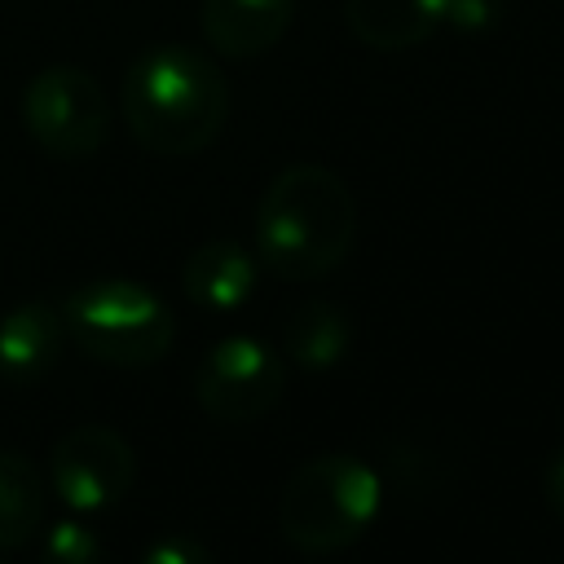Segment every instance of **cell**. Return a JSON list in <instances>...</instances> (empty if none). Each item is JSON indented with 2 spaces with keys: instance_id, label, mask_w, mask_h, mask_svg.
Here are the masks:
<instances>
[{
  "instance_id": "cell-14",
  "label": "cell",
  "mask_w": 564,
  "mask_h": 564,
  "mask_svg": "<svg viewBox=\"0 0 564 564\" xmlns=\"http://www.w3.org/2000/svg\"><path fill=\"white\" fill-rule=\"evenodd\" d=\"M40 560L44 564H101V542L88 524H79L75 516L53 520L40 538Z\"/></svg>"
},
{
  "instance_id": "cell-18",
  "label": "cell",
  "mask_w": 564,
  "mask_h": 564,
  "mask_svg": "<svg viewBox=\"0 0 564 564\" xmlns=\"http://www.w3.org/2000/svg\"><path fill=\"white\" fill-rule=\"evenodd\" d=\"M0 564H4V560H0Z\"/></svg>"
},
{
  "instance_id": "cell-11",
  "label": "cell",
  "mask_w": 564,
  "mask_h": 564,
  "mask_svg": "<svg viewBox=\"0 0 564 564\" xmlns=\"http://www.w3.org/2000/svg\"><path fill=\"white\" fill-rule=\"evenodd\" d=\"M344 18L361 44L397 53L423 44L441 26L445 0H344Z\"/></svg>"
},
{
  "instance_id": "cell-8",
  "label": "cell",
  "mask_w": 564,
  "mask_h": 564,
  "mask_svg": "<svg viewBox=\"0 0 564 564\" xmlns=\"http://www.w3.org/2000/svg\"><path fill=\"white\" fill-rule=\"evenodd\" d=\"M295 18V0H203V35L220 57L269 53Z\"/></svg>"
},
{
  "instance_id": "cell-10",
  "label": "cell",
  "mask_w": 564,
  "mask_h": 564,
  "mask_svg": "<svg viewBox=\"0 0 564 564\" xmlns=\"http://www.w3.org/2000/svg\"><path fill=\"white\" fill-rule=\"evenodd\" d=\"M256 273H260V264H256V256L247 247H238L229 238H212V242H203L185 260L181 286H185V295L198 308H207V313H234V308H242L251 300Z\"/></svg>"
},
{
  "instance_id": "cell-17",
  "label": "cell",
  "mask_w": 564,
  "mask_h": 564,
  "mask_svg": "<svg viewBox=\"0 0 564 564\" xmlns=\"http://www.w3.org/2000/svg\"><path fill=\"white\" fill-rule=\"evenodd\" d=\"M542 494H546V507L564 520V449L546 463V471H542Z\"/></svg>"
},
{
  "instance_id": "cell-5",
  "label": "cell",
  "mask_w": 564,
  "mask_h": 564,
  "mask_svg": "<svg viewBox=\"0 0 564 564\" xmlns=\"http://www.w3.org/2000/svg\"><path fill=\"white\" fill-rule=\"evenodd\" d=\"M110 97L79 66H48L22 93V123L53 159H88L110 137Z\"/></svg>"
},
{
  "instance_id": "cell-4",
  "label": "cell",
  "mask_w": 564,
  "mask_h": 564,
  "mask_svg": "<svg viewBox=\"0 0 564 564\" xmlns=\"http://www.w3.org/2000/svg\"><path fill=\"white\" fill-rule=\"evenodd\" d=\"M57 313H62L70 344L84 357L101 366H119V370H141V366L163 361L176 339L172 308L132 278L84 282L66 295Z\"/></svg>"
},
{
  "instance_id": "cell-9",
  "label": "cell",
  "mask_w": 564,
  "mask_h": 564,
  "mask_svg": "<svg viewBox=\"0 0 564 564\" xmlns=\"http://www.w3.org/2000/svg\"><path fill=\"white\" fill-rule=\"evenodd\" d=\"M62 335L66 326L53 304H40V300L13 304L0 317V379L18 388L44 379L62 352Z\"/></svg>"
},
{
  "instance_id": "cell-16",
  "label": "cell",
  "mask_w": 564,
  "mask_h": 564,
  "mask_svg": "<svg viewBox=\"0 0 564 564\" xmlns=\"http://www.w3.org/2000/svg\"><path fill=\"white\" fill-rule=\"evenodd\" d=\"M141 564H216V555L189 533H167V538L145 546Z\"/></svg>"
},
{
  "instance_id": "cell-3",
  "label": "cell",
  "mask_w": 564,
  "mask_h": 564,
  "mask_svg": "<svg viewBox=\"0 0 564 564\" xmlns=\"http://www.w3.org/2000/svg\"><path fill=\"white\" fill-rule=\"evenodd\" d=\"M383 485L357 454H317L300 463L278 494V529L304 555L352 546L379 516Z\"/></svg>"
},
{
  "instance_id": "cell-15",
  "label": "cell",
  "mask_w": 564,
  "mask_h": 564,
  "mask_svg": "<svg viewBox=\"0 0 564 564\" xmlns=\"http://www.w3.org/2000/svg\"><path fill=\"white\" fill-rule=\"evenodd\" d=\"M498 18H502V0H445L441 26H454L463 35H480V31L498 26Z\"/></svg>"
},
{
  "instance_id": "cell-1",
  "label": "cell",
  "mask_w": 564,
  "mask_h": 564,
  "mask_svg": "<svg viewBox=\"0 0 564 564\" xmlns=\"http://www.w3.org/2000/svg\"><path fill=\"white\" fill-rule=\"evenodd\" d=\"M229 119V84L207 53L154 44L123 70V123L141 150L185 159L207 150Z\"/></svg>"
},
{
  "instance_id": "cell-12",
  "label": "cell",
  "mask_w": 564,
  "mask_h": 564,
  "mask_svg": "<svg viewBox=\"0 0 564 564\" xmlns=\"http://www.w3.org/2000/svg\"><path fill=\"white\" fill-rule=\"evenodd\" d=\"M348 339H352L348 317L330 300H304L300 308H291L282 326V348L304 370H330L335 361H344Z\"/></svg>"
},
{
  "instance_id": "cell-6",
  "label": "cell",
  "mask_w": 564,
  "mask_h": 564,
  "mask_svg": "<svg viewBox=\"0 0 564 564\" xmlns=\"http://www.w3.org/2000/svg\"><path fill=\"white\" fill-rule=\"evenodd\" d=\"M282 392L286 366L256 335L216 339L194 370V397L216 423H256L282 401Z\"/></svg>"
},
{
  "instance_id": "cell-7",
  "label": "cell",
  "mask_w": 564,
  "mask_h": 564,
  "mask_svg": "<svg viewBox=\"0 0 564 564\" xmlns=\"http://www.w3.org/2000/svg\"><path fill=\"white\" fill-rule=\"evenodd\" d=\"M48 480L62 507H70L75 516L110 511L115 502L128 498L137 480V454L123 441V432L106 423H75L53 441Z\"/></svg>"
},
{
  "instance_id": "cell-2",
  "label": "cell",
  "mask_w": 564,
  "mask_h": 564,
  "mask_svg": "<svg viewBox=\"0 0 564 564\" xmlns=\"http://www.w3.org/2000/svg\"><path fill=\"white\" fill-rule=\"evenodd\" d=\"M357 238V203L322 163L282 167L260 194L256 251L260 264L282 282H313L344 264Z\"/></svg>"
},
{
  "instance_id": "cell-13",
  "label": "cell",
  "mask_w": 564,
  "mask_h": 564,
  "mask_svg": "<svg viewBox=\"0 0 564 564\" xmlns=\"http://www.w3.org/2000/svg\"><path fill=\"white\" fill-rule=\"evenodd\" d=\"M44 524V480L18 449H0V551L31 542Z\"/></svg>"
}]
</instances>
